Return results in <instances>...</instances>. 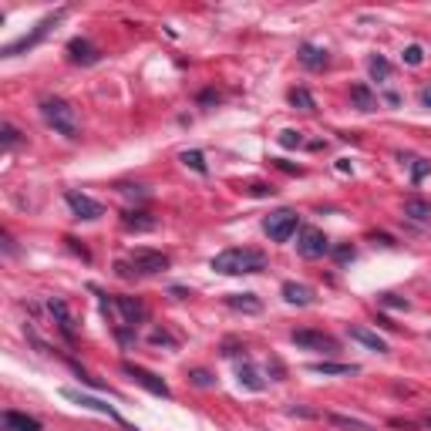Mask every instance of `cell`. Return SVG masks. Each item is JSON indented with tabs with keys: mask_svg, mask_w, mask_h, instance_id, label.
<instances>
[{
	"mask_svg": "<svg viewBox=\"0 0 431 431\" xmlns=\"http://www.w3.org/2000/svg\"><path fill=\"white\" fill-rule=\"evenodd\" d=\"M101 310L112 320V327H115L121 344L135 341V327L145 317V304L142 300H135V297H101Z\"/></svg>",
	"mask_w": 431,
	"mask_h": 431,
	"instance_id": "cell-1",
	"label": "cell"
},
{
	"mask_svg": "<svg viewBox=\"0 0 431 431\" xmlns=\"http://www.w3.org/2000/svg\"><path fill=\"white\" fill-rule=\"evenodd\" d=\"M212 270L223 276L260 273V270H267V256L249 246H233V249H223L219 256H212Z\"/></svg>",
	"mask_w": 431,
	"mask_h": 431,
	"instance_id": "cell-2",
	"label": "cell"
},
{
	"mask_svg": "<svg viewBox=\"0 0 431 431\" xmlns=\"http://www.w3.org/2000/svg\"><path fill=\"white\" fill-rule=\"evenodd\" d=\"M40 108V118L58 132V135H64L68 142H75V138H81V125H78V112L64 101V98H54V95H44L38 101Z\"/></svg>",
	"mask_w": 431,
	"mask_h": 431,
	"instance_id": "cell-3",
	"label": "cell"
},
{
	"mask_svg": "<svg viewBox=\"0 0 431 431\" xmlns=\"http://www.w3.org/2000/svg\"><path fill=\"white\" fill-rule=\"evenodd\" d=\"M118 276L125 280H135V276H156L162 270H169V256L158 253V249H135L128 256V263H118L115 267Z\"/></svg>",
	"mask_w": 431,
	"mask_h": 431,
	"instance_id": "cell-4",
	"label": "cell"
},
{
	"mask_svg": "<svg viewBox=\"0 0 431 431\" xmlns=\"http://www.w3.org/2000/svg\"><path fill=\"white\" fill-rule=\"evenodd\" d=\"M64 14H68V10H54V14H47V17L40 21V24H38V27H34V31H31V34H24V38H21V40H14V44H7V47L0 51V58H17V54H24V51H31V47H38L40 40L47 38V34H51V27H58V24L64 21Z\"/></svg>",
	"mask_w": 431,
	"mask_h": 431,
	"instance_id": "cell-5",
	"label": "cell"
},
{
	"mask_svg": "<svg viewBox=\"0 0 431 431\" xmlns=\"http://www.w3.org/2000/svg\"><path fill=\"white\" fill-rule=\"evenodd\" d=\"M297 230H300V216L293 209H276V212H270L263 219V233L270 236L273 243H286L290 236H297Z\"/></svg>",
	"mask_w": 431,
	"mask_h": 431,
	"instance_id": "cell-6",
	"label": "cell"
},
{
	"mask_svg": "<svg viewBox=\"0 0 431 431\" xmlns=\"http://www.w3.org/2000/svg\"><path fill=\"white\" fill-rule=\"evenodd\" d=\"M297 253L307 256V260H320V256L330 253V239L320 233V230H314V226H304L300 236H297Z\"/></svg>",
	"mask_w": 431,
	"mask_h": 431,
	"instance_id": "cell-7",
	"label": "cell"
},
{
	"mask_svg": "<svg viewBox=\"0 0 431 431\" xmlns=\"http://www.w3.org/2000/svg\"><path fill=\"white\" fill-rule=\"evenodd\" d=\"M64 202L71 206V212L78 216V219H101L105 216V209H101V202H95L91 196H84V193H78V189H68L64 193Z\"/></svg>",
	"mask_w": 431,
	"mask_h": 431,
	"instance_id": "cell-8",
	"label": "cell"
},
{
	"mask_svg": "<svg viewBox=\"0 0 431 431\" xmlns=\"http://www.w3.org/2000/svg\"><path fill=\"white\" fill-rule=\"evenodd\" d=\"M290 341L297 347H307V351H327V354L337 351V341L330 334H323V330H293Z\"/></svg>",
	"mask_w": 431,
	"mask_h": 431,
	"instance_id": "cell-9",
	"label": "cell"
},
{
	"mask_svg": "<svg viewBox=\"0 0 431 431\" xmlns=\"http://www.w3.org/2000/svg\"><path fill=\"white\" fill-rule=\"evenodd\" d=\"M125 374L135 381V384H142L145 391L158 394V397H172V391H169V384L158 378V374H152V371H145V367H138V364H125Z\"/></svg>",
	"mask_w": 431,
	"mask_h": 431,
	"instance_id": "cell-10",
	"label": "cell"
},
{
	"mask_svg": "<svg viewBox=\"0 0 431 431\" xmlns=\"http://www.w3.org/2000/svg\"><path fill=\"white\" fill-rule=\"evenodd\" d=\"M98 58H101V51H98L88 38H71L68 40V61H71V64H95Z\"/></svg>",
	"mask_w": 431,
	"mask_h": 431,
	"instance_id": "cell-11",
	"label": "cell"
},
{
	"mask_svg": "<svg viewBox=\"0 0 431 431\" xmlns=\"http://www.w3.org/2000/svg\"><path fill=\"white\" fill-rule=\"evenodd\" d=\"M47 310H51V317H54L58 330L64 334V341H75V317H71V310H68V304L58 300V297H51V300H47Z\"/></svg>",
	"mask_w": 431,
	"mask_h": 431,
	"instance_id": "cell-12",
	"label": "cell"
},
{
	"mask_svg": "<svg viewBox=\"0 0 431 431\" xmlns=\"http://www.w3.org/2000/svg\"><path fill=\"white\" fill-rule=\"evenodd\" d=\"M64 397H68V401H78V404L91 408V411H98V415H105V418H112V421H125L112 404H105V401H98V397H88V394L75 391V388H64Z\"/></svg>",
	"mask_w": 431,
	"mask_h": 431,
	"instance_id": "cell-13",
	"label": "cell"
},
{
	"mask_svg": "<svg viewBox=\"0 0 431 431\" xmlns=\"http://www.w3.org/2000/svg\"><path fill=\"white\" fill-rule=\"evenodd\" d=\"M300 64L304 68H310V71H323L327 64H330V54H327V47H317V44H300Z\"/></svg>",
	"mask_w": 431,
	"mask_h": 431,
	"instance_id": "cell-14",
	"label": "cell"
},
{
	"mask_svg": "<svg viewBox=\"0 0 431 431\" xmlns=\"http://www.w3.org/2000/svg\"><path fill=\"white\" fill-rule=\"evenodd\" d=\"M121 226H125L128 233H152V230H156V219H152L145 209H128V212L121 216Z\"/></svg>",
	"mask_w": 431,
	"mask_h": 431,
	"instance_id": "cell-15",
	"label": "cell"
},
{
	"mask_svg": "<svg viewBox=\"0 0 431 431\" xmlns=\"http://www.w3.org/2000/svg\"><path fill=\"white\" fill-rule=\"evenodd\" d=\"M0 425H3V431H40L38 418H31V415H24V411H3Z\"/></svg>",
	"mask_w": 431,
	"mask_h": 431,
	"instance_id": "cell-16",
	"label": "cell"
},
{
	"mask_svg": "<svg viewBox=\"0 0 431 431\" xmlns=\"http://www.w3.org/2000/svg\"><path fill=\"white\" fill-rule=\"evenodd\" d=\"M283 300H286V304H293V307H310V304H314V290H310V286H304V283L286 280V283H283Z\"/></svg>",
	"mask_w": 431,
	"mask_h": 431,
	"instance_id": "cell-17",
	"label": "cell"
},
{
	"mask_svg": "<svg viewBox=\"0 0 431 431\" xmlns=\"http://www.w3.org/2000/svg\"><path fill=\"white\" fill-rule=\"evenodd\" d=\"M347 334H351V341L364 344V347H371V351L388 354V341H384V337H378V334H374V330H367V327H351Z\"/></svg>",
	"mask_w": 431,
	"mask_h": 431,
	"instance_id": "cell-18",
	"label": "cell"
},
{
	"mask_svg": "<svg viewBox=\"0 0 431 431\" xmlns=\"http://www.w3.org/2000/svg\"><path fill=\"white\" fill-rule=\"evenodd\" d=\"M226 304H230L233 310H243V314H260V310H263V304H260L256 293H230Z\"/></svg>",
	"mask_w": 431,
	"mask_h": 431,
	"instance_id": "cell-19",
	"label": "cell"
},
{
	"mask_svg": "<svg viewBox=\"0 0 431 431\" xmlns=\"http://www.w3.org/2000/svg\"><path fill=\"white\" fill-rule=\"evenodd\" d=\"M236 374H239V384H243V388H249V391H263V388H267V381L256 374V367H253L249 360H243V364L236 367Z\"/></svg>",
	"mask_w": 431,
	"mask_h": 431,
	"instance_id": "cell-20",
	"label": "cell"
},
{
	"mask_svg": "<svg viewBox=\"0 0 431 431\" xmlns=\"http://www.w3.org/2000/svg\"><path fill=\"white\" fill-rule=\"evenodd\" d=\"M307 371H310V374H323V378H330V374H347V378H351V374H357L360 367H357V364H334V360H320V364H310Z\"/></svg>",
	"mask_w": 431,
	"mask_h": 431,
	"instance_id": "cell-21",
	"label": "cell"
},
{
	"mask_svg": "<svg viewBox=\"0 0 431 431\" xmlns=\"http://www.w3.org/2000/svg\"><path fill=\"white\" fill-rule=\"evenodd\" d=\"M404 216H411L418 223H431V202H425V199H418V196L404 199Z\"/></svg>",
	"mask_w": 431,
	"mask_h": 431,
	"instance_id": "cell-22",
	"label": "cell"
},
{
	"mask_svg": "<svg viewBox=\"0 0 431 431\" xmlns=\"http://www.w3.org/2000/svg\"><path fill=\"white\" fill-rule=\"evenodd\" d=\"M351 101L360 108V112H374V108H378V98H374V91H371L367 84H354V88H351Z\"/></svg>",
	"mask_w": 431,
	"mask_h": 431,
	"instance_id": "cell-23",
	"label": "cell"
},
{
	"mask_svg": "<svg viewBox=\"0 0 431 431\" xmlns=\"http://www.w3.org/2000/svg\"><path fill=\"white\" fill-rule=\"evenodd\" d=\"M327 421H330L334 428H341V431H378L374 425L357 421V418H347V415H327Z\"/></svg>",
	"mask_w": 431,
	"mask_h": 431,
	"instance_id": "cell-24",
	"label": "cell"
},
{
	"mask_svg": "<svg viewBox=\"0 0 431 431\" xmlns=\"http://www.w3.org/2000/svg\"><path fill=\"white\" fill-rule=\"evenodd\" d=\"M290 105H293V108H300V112H317L314 95H310L307 88H293V91H290Z\"/></svg>",
	"mask_w": 431,
	"mask_h": 431,
	"instance_id": "cell-25",
	"label": "cell"
},
{
	"mask_svg": "<svg viewBox=\"0 0 431 431\" xmlns=\"http://www.w3.org/2000/svg\"><path fill=\"white\" fill-rule=\"evenodd\" d=\"M367 68H371V78H374V81H388V78H391V61H388V58H381V54H374V58L367 61Z\"/></svg>",
	"mask_w": 431,
	"mask_h": 431,
	"instance_id": "cell-26",
	"label": "cell"
},
{
	"mask_svg": "<svg viewBox=\"0 0 431 431\" xmlns=\"http://www.w3.org/2000/svg\"><path fill=\"white\" fill-rule=\"evenodd\" d=\"M182 162H186L193 172H199V175H206V172H209V165H206L202 152H182Z\"/></svg>",
	"mask_w": 431,
	"mask_h": 431,
	"instance_id": "cell-27",
	"label": "cell"
},
{
	"mask_svg": "<svg viewBox=\"0 0 431 431\" xmlns=\"http://www.w3.org/2000/svg\"><path fill=\"white\" fill-rule=\"evenodd\" d=\"M0 135H3V149H14V145L21 142V132H17L10 121H3V125H0Z\"/></svg>",
	"mask_w": 431,
	"mask_h": 431,
	"instance_id": "cell-28",
	"label": "cell"
},
{
	"mask_svg": "<svg viewBox=\"0 0 431 431\" xmlns=\"http://www.w3.org/2000/svg\"><path fill=\"white\" fill-rule=\"evenodd\" d=\"M280 145L283 149H297V145H304V135L293 132V128H286V132H280Z\"/></svg>",
	"mask_w": 431,
	"mask_h": 431,
	"instance_id": "cell-29",
	"label": "cell"
},
{
	"mask_svg": "<svg viewBox=\"0 0 431 431\" xmlns=\"http://www.w3.org/2000/svg\"><path fill=\"white\" fill-rule=\"evenodd\" d=\"M428 172H431V162H425V158H415V165H411V182H421Z\"/></svg>",
	"mask_w": 431,
	"mask_h": 431,
	"instance_id": "cell-30",
	"label": "cell"
},
{
	"mask_svg": "<svg viewBox=\"0 0 431 431\" xmlns=\"http://www.w3.org/2000/svg\"><path fill=\"white\" fill-rule=\"evenodd\" d=\"M421 61H425V51H421L418 44H411V47L404 51V64H411V68H418Z\"/></svg>",
	"mask_w": 431,
	"mask_h": 431,
	"instance_id": "cell-31",
	"label": "cell"
},
{
	"mask_svg": "<svg viewBox=\"0 0 431 431\" xmlns=\"http://www.w3.org/2000/svg\"><path fill=\"white\" fill-rule=\"evenodd\" d=\"M149 341H152V344H165V347H175V337H172L169 330H152Z\"/></svg>",
	"mask_w": 431,
	"mask_h": 431,
	"instance_id": "cell-32",
	"label": "cell"
},
{
	"mask_svg": "<svg viewBox=\"0 0 431 431\" xmlns=\"http://www.w3.org/2000/svg\"><path fill=\"white\" fill-rule=\"evenodd\" d=\"M354 256H357L354 246H337V249H334V260H337V263H351Z\"/></svg>",
	"mask_w": 431,
	"mask_h": 431,
	"instance_id": "cell-33",
	"label": "cell"
},
{
	"mask_svg": "<svg viewBox=\"0 0 431 431\" xmlns=\"http://www.w3.org/2000/svg\"><path fill=\"white\" fill-rule=\"evenodd\" d=\"M189 378H193V384H199V388H212V374H209V371H193Z\"/></svg>",
	"mask_w": 431,
	"mask_h": 431,
	"instance_id": "cell-34",
	"label": "cell"
},
{
	"mask_svg": "<svg viewBox=\"0 0 431 431\" xmlns=\"http://www.w3.org/2000/svg\"><path fill=\"white\" fill-rule=\"evenodd\" d=\"M121 196H128V199H145L149 193H145V186H121Z\"/></svg>",
	"mask_w": 431,
	"mask_h": 431,
	"instance_id": "cell-35",
	"label": "cell"
},
{
	"mask_svg": "<svg viewBox=\"0 0 431 431\" xmlns=\"http://www.w3.org/2000/svg\"><path fill=\"white\" fill-rule=\"evenodd\" d=\"M381 304L397 307V310H408V300H401V297H394V293H384V297H381Z\"/></svg>",
	"mask_w": 431,
	"mask_h": 431,
	"instance_id": "cell-36",
	"label": "cell"
},
{
	"mask_svg": "<svg viewBox=\"0 0 431 431\" xmlns=\"http://www.w3.org/2000/svg\"><path fill=\"white\" fill-rule=\"evenodd\" d=\"M249 193H253V196H273V189H270V186H263V182H253V186H249Z\"/></svg>",
	"mask_w": 431,
	"mask_h": 431,
	"instance_id": "cell-37",
	"label": "cell"
},
{
	"mask_svg": "<svg viewBox=\"0 0 431 431\" xmlns=\"http://www.w3.org/2000/svg\"><path fill=\"white\" fill-rule=\"evenodd\" d=\"M418 98H421V105H425V108H431V84H428V88H421V95H418Z\"/></svg>",
	"mask_w": 431,
	"mask_h": 431,
	"instance_id": "cell-38",
	"label": "cell"
},
{
	"mask_svg": "<svg viewBox=\"0 0 431 431\" xmlns=\"http://www.w3.org/2000/svg\"><path fill=\"white\" fill-rule=\"evenodd\" d=\"M199 101H202V105H212V101H219V95H216V91H206Z\"/></svg>",
	"mask_w": 431,
	"mask_h": 431,
	"instance_id": "cell-39",
	"label": "cell"
},
{
	"mask_svg": "<svg viewBox=\"0 0 431 431\" xmlns=\"http://www.w3.org/2000/svg\"><path fill=\"white\" fill-rule=\"evenodd\" d=\"M276 165H280V169H283V172H297V175H300V172H304V169H297V165H290V162H283V158H280V162H276Z\"/></svg>",
	"mask_w": 431,
	"mask_h": 431,
	"instance_id": "cell-40",
	"label": "cell"
},
{
	"mask_svg": "<svg viewBox=\"0 0 431 431\" xmlns=\"http://www.w3.org/2000/svg\"><path fill=\"white\" fill-rule=\"evenodd\" d=\"M425 425H428V428H431V415H428V418H425Z\"/></svg>",
	"mask_w": 431,
	"mask_h": 431,
	"instance_id": "cell-41",
	"label": "cell"
}]
</instances>
